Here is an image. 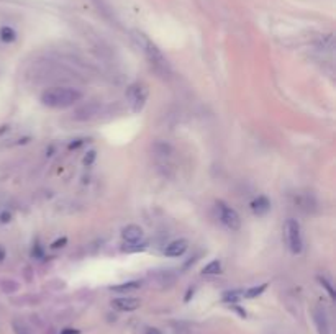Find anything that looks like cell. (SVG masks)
<instances>
[{"label": "cell", "mask_w": 336, "mask_h": 334, "mask_svg": "<svg viewBox=\"0 0 336 334\" xmlns=\"http://www.w3.org/2000/svg\"><path fill=\"white\" fill-rule=\"evenodd\" d=\"M320 282H321V285H323L326 290H328V293H330L331 298H334V290H333V287H331V282H328V280L323 279V277H320Z\"/></svg>", "instance_id": "16"}, {"label": "cell", "mask_w": 336, "mask_h": 334, "mask_svg": "<svg viewBox=\"0 0 336 334\" xmlns=\"http://www.w3.org/2000/svg\"><path fill=\"white\" fill-rule=\"evenodd\" d=\"M251 210L254 215H258V217H264V215H267L269 210H271V202H269L266 197L261 195L251 203Z\"/></svg>", "instance_id": "10"}, {"label": "cell", "mask_w": 336, "mask_h": 334, "mask_svg": "<svg viewBox=\"0 0 336 334\" xmlns=\"http://www.w3.org/2000/svg\"><path fill=\"white\" fill-rule=\"evenodd\" d=\"M63 334H77V331H76V329H68V331L63 332Z\"/></svg>", "instance_id": "21"}, {"label": "cell", "mask_w": 336, "mask_h": 334, "mask_svg": "<svg viewBox=\"0 0 336 334\" xmlns=\"http://www.w3.org/2000/svg\"><path fill=\"white\" fill-rule=\"evenodd\" d=\"M202 272L207 274V276H215V274H220L222 272V262L218 261V259H215V261L208 262L205 267H203Z\"/></svg>", "instance_id": "12"}, {"label": "cell", "mask_w": 336, "mask_h": 334, "mask_svg": "<svg viewBox=\"0 0 336 334\" xmlns=\"http://www.w3.org/2000/svg\"><path fill=\"white\" fill-rule=\"evenodd\" d=\"M141 305L140 298L136 296H120V298L112 300V307L118 311H123V313H130V311L138 310Z\"/></svg>", "instance_id": "5"}, {"label": "cell", "mask_w": 336, "mask_h": 334, "mask_svg": "<svg viewBox=\"0 0 336 334\" xmlns=\"http://www.w3.org/2000/svg\"><path fill=\"white\" fill-rule=\"evenodd\" d=\"M15 38H17V33L12 26H2L0 28V40L2 41L12 43V41H15Z\"/></svg>", "instance_id": "11"}, {"label": "cell", "mask_w": 336, "mask_h": 334, "mask_svg": "<svg viewBox=\"0 0 336 334\" xmlns=\"http://www.w3.org/2000/svg\"><path fill=\"white\" fill-rule=\"evenodd\" d=\"M94 161H96V151H89V153H87L85 158H84V164H85V166H90Z\"/></svg>", "instance_id": "17"}, {"label": "cell", "mask_w": 336, "mask_h": 334, "mask_svg": "<svg viewBox=\"0 0 336 334\" xmlns=\"http://www.w3.org/2000/svg\"><path fill=\"white\" fill-rule=\"evenodd\" d=\"M146 334H161L156 328H149L148 331H146Z\"/></svg>", "instance_id": "20"}, {"label": "cell", "mask_w": 336, "mask_h": 334, "mask_svg": "<svg viewBox=\"0 0 336 334\" xmlns=\"http://www.w3.org/2000/svg\"><path fill=\"white\" fill-rule=\"evenodd\" d=\"M82 99V92L74 87H49L41 94V103L49 108H68Z\"/></svg>", "instance_id": "1"}, {"label": "cell", "mask_w": 336, "mask_h": 334, "mask_svg": "<svg viewBox=\"0 0 336 334\" xmlns=\"http://www.w3.org/2000/svg\"><path fill=\"white\" fill-rule=\"evenodd\" d=\"M146 99H148V90L144 87H135L131 90V105H133V111L135 113H140L143 110Z\"/></svg>", "instance_id": "8"}, {"label": "cell", "mask_w": 336, "mask_h": 334, "mask_svg": "<svg viewBox=\"0 0 336 334\" xmlns=\"http://www.w3.org/2000/svg\"><path fill=\"white\" fill-rule=\"evenodd\" d=\"M0 261H4V249L0 248Z\"/></svg>", "instance_id": "22"}, {"label": "cell", "mask_w": 336, "mask_h": 334, "mask_svg": "<svg viewBox=\"0 0 336 334\" xmlns=\"http://www.w3.org/2000/svg\"><path fill=\"white\" fill-rule=\"evenodd\" d=\"M189 249V241L187 239H176L169 242L164 249V254L167 257H180L186 254V251Z\"/></svg>", "instance_id": "7"}, {"label": "cell", "mask_w": 336, "mask_h": 334, "mask_svg": "<svg viewBox=\"0 0 336 334\" xmlns=\"http://www.w3.org/2000/svg\"><path fill=\"white\" fill-rule=\"evenodd\" d=\"M133 40L136 41V44L143 49V53L149 57L151 63H156V64H164V56L163 53L158 49V46L155 43H152L148 36L141 32H133Z\"/></svg>", "instance_id": "2"}, {"label": "cell", "mask_w": 336, "mask_h": 334, "mask_svg": "<svg viewBox=\"0 0 336 334\" xmlns=\"http://www.w3.org/2000/svg\"><path fill=\"white\" fill-rule=\"evenodd\" d=\"M239 296H243V292H228V293H225L223 295V300L225 301H231V303H235V301H238L239 300Z\"/></svg>", "instance_id": "15"}, {"label": "cell", "mask_w": 336, "mask_h": 334, "mask_svg": "<svg viewBox=\"0 0 336 334\" xmlns=\"http://www.w3.org/2000/svg\"><path fill=\"white\" fill-rule=\"evenodd\" d=\"M10 220H12V213L10 211L4 210L2 213H0V223H9Z\"/></svg>", "instance_id": "18"}, {"label": "cell", "mask_w": 336, "mask_h": 334, "mask_svg": "<svg viewBox=\"0 0 336 334\" xmlns=\"http://www.w3.org/2000/svg\"><path fill=\"white\" fill-rule=\"evenodd\" d=\"M284 231H286V239L287 246L292 254H300L302 252V233H300V225L297 220L289 218L284 225Z\"/></svg>", "instance_id": "3"}, {"label": "cell", "mask_w": 336, "mask_h": 334, "mask_svg": "<svg viewBox=\"0 0 336 334\" xmlns=\"http://www.w3.org/2000/svg\"><path fill=\"white\" fill-rule=\"evenodd\" d=\"M218 211H220V220L223 225L231 229V231H236V229H239L241 226V218L239 215L235 208H231V206L225 205L223 202H218Z\"/></svg>", "instance_id": "4"}, {"label": "cell", "mask_w": 336, "mask_h": 334, "mask_svg": "<svg viewBox=\"0 0 336 334\" xmlns=\"http://www.w3.org/2000/svg\"><path fill=\"white\" fill-rule=\"evenodd\" d=\"M312 315H313V323H315V326H317L318 334H331L330 320H328V315L323 308L317 307L315 310H313Z\"/></svg>", "instance_id": "6"}, {"label": "cell", "mask_w": 336, "mask_h": 334, "mask_svg": "<svg viewBox=\"0 0 336 334\" xmlns=\"http://www.w3.org/2000/svg\"><path fill=\"white\" fill-rule=\"evenodd\" d=\"M121 237L127 242L136 244L143 237V229H141V226H138V225H128V226H125L121 229Z\"/></svg>", "instance_id": "9"}, {"label": "cell", "mask_w": 336, "mask_h": 334, "mask_svg": "<svg viewBox=\"0 0 336 334\" xmlns=\"http://www.w3.org/2000/svg\"><path fill=\"white\" fill-rule=\"evenodd\" d=\"M266 288H267V284H262L259 287H251V288H248V290L243 292V296H246V298H258V296L266 290Z\"/></svg>", "instance_id": "13"}, {"label": "cell", "mask_w": 336, "mask_h": 334, "mask_svg": "<svg viewBox=\"0 0 336 334\" xmlns=\"http://www.w3.org/2000/svg\"><path fill=\"white\" fill-rule=\"evenodd\" d=\"M13 328H15V334H30V332H28V329L25 328V326H21V324H18V323L13 324Z\"/></svg>", "instance_id": "19"}, {"label": "cell", "mask_w": 336, "mask_h": 334, "mask_svg": "<svg viewBox=\"0 0 336 334\" xmlns=\"http://www.w3.org/2000/svg\"><path fill=\"white\" fill-rule=\"evenodd\" d=\"M136 288H140V282H125V284L112 287V290H115V292H130V290H136Z\"/></svg>", "instance_id": "14"}]
</instances>
